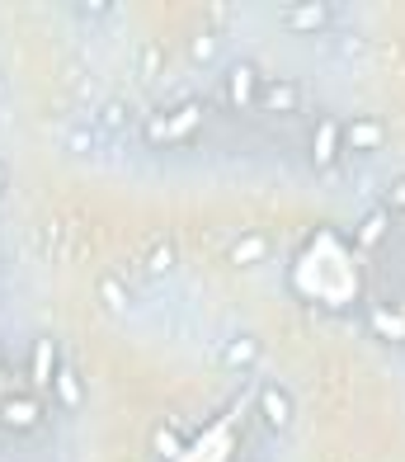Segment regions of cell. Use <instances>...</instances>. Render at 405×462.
Listing matches in <instances>:
<instances>
[{"mask_svg":"<svg viewBox=\"0 0 405 462\" xmlns=\"http://www.w3.org/2000/svg\"><path fill=\"white\" fill-rule=\"evenodd\" d=\"M198 123H203V104H194V99H189V104H179L175 114H156L152 123H146V142H152V146L184 142L189 133L198 128Z\"/></svg>","mask_w":405,"mask_h":462,"instance_id":"obj_1","label":"cell"},{"mask_svg":"<svg viewBox=\"0 0 405 462\" xmlns=\"http://www.w3.org/2000/svg\"><path fill=\"white\" fill-rule=\"evenodd\" d=\"M330 19H335V5H326V0H307V5H292L283 14V24L292 33H321V29H330Z\"/></svg>","mask_w":405,"mask_h":462,"instance_id":"obj_2","label":"cell"},{"mask_svg":"<svg viewBox=\"0 0 405 462\" xmlns=\"http://www.w3.org/2000/svg\"><path fill=\"white\" fill-rule=\"evenodd\" d=\"M260 415H264V425L269 430H292V396L279 387V383H269V387H260Z\"/></svg>","mask_w":405,"mask_h":462,"instance_id":"obj_3","label":"cell"},{"mask_svg":"<svg viewBox=\"0 0 405 462\" xmlns=\"http://www.w3.org/2000/svg\"><path fill=\"white\" fill-rule=\"evenodd\" d=\"M42 420V396H10L0 402V425L5 430H33Z\"/></svg>","mask_w":405,"mask_h":462,"instance_id":"obj_4","label":"cell"},{"mask_svg":"<svg viewBox=\"0 0 405 462\" xmlns=\"http://www.w3.org/2000/svg\"><path fill=\"white\" fill-rule=\"evenodd\" d=\"M339 146H345V128H339L335 118H321L316 123V137H311V161L316 165H335Z\"/></svg>","mask_w":405,"mask_h":462,"instance_id":"obj_5","label":"cell"},{"mask_svg":"<svg viewBox=\"0 0 405 462\" xmlns=\"http://www.w3.org/2000/svg\"><path fill=\"white\" fill-rule=\"evenodd\" d=\"M260 71H254V61H236V67L226 71V95L231 104H250V99H260Z\"/></svg>","mask_w":405,"mask_h":462,"instance_id":"obj_6","label":"cell"},{"mask_svg":"<svg viewBox=\"0 0 405 462\" xmlns=\"http://www.w3.org/2000/svg\"><path fill=\"white\" fill-rule=\"evenodd\" d=\"M222 364H226L231 373L254 368V364H260V340H254V335H236V340L222 349Z\"/></svg>","mask_w":405,"mask_h":462,"instance_id":"obj_7","label":"cell"},{"mask_svg":"<svg viewBox=\"0 0 405 462\" xmlns=\"http://www.w3.org/2000/svg\"><path fill=\"white\" fill-rule=\"evenodd\" d=\"M260 104H264L269 114H292L297 104H302V90H297L292 80H273V86L260 90Z\"/></svg>","mask_w":405,"mask_h":462,"instance_id":"obj_8","label":"cell"},{"mask_svg":"<svg viewBox=\"0 0 405 462\" xmlns=\"http://www.w3.org/2000/svg\"><path fill=\"white\" fill-rule=\"evenodd\" d=\"M57 377V345L52 340H38L33 345V392H48Z\"/></svg>","mask_w":405,"mask_h":462,"instance_id":"obj_9","label":"cell"},{"mask_svg":"<svg viewBox=\"0 0 405 462\" xmlns=\"http://www.w3.org/2000/svg\"><path fill=\"white\" fill-rule=\"evenodd\" d=\"M382 137H387V133H382L377 118H364V123H354V128H345V146H349V152H377Z\"/></svg>","mask_w":405,"mask_h":462,"instance_id":"obj_10","label":"cell"},{"mask_svg":"<svg viewBox=\"0 0 405 462\" xmlns=\"http://www.w3.org/2000/svg\"><path fill=\"white\" fill-rule=\"evenodd\" d=\"M52 396H57V406H61V411H76V406H80V396H85V392H80V377H76L67 364H61L57 377H52Z\"/></svg>","mask_w":405,"mask_h":462,"instance_id":"obj_11","label":"cell"},{"mask_svg":"<svg viewBox=\"0 0 405 462\" xmlns=\"http://www.w3.org/2000/svg\"><path fill=\"white\" fill-rule=\"evenodd\" d=\"M387 222H391L387 208H373V213H368L364 222H358L354 241H358V245H382V236H387Z\"/></svg>","mask_w":405,"mask_h":462,"instance_id":"obj_12","label":"cell"},{"mask_svg":"<svg viewBox=\"0 0 405 462\" xmlns=\"http://www.w3.org/2000/svg\"><path fill=\"white\" fill-rule=\"evenodd\" d=\"M373 330L382 335V340H391V345H405V321L396 317V311H387V307L373 311Z\"/></svg>","mask_w":405,"mask_h":462,"instance_id":"obj_13","label":"cell"},{"mask_svg":"<svg viewBox=\"0 0 405 462\" xmlns=\"http://www.w3.org/2000/svg\"><path fill=\"white\" fill-rule=\"evenodd\" d=\"M264 255H269V241L264 236H245V241L231 245V264H260Z\"/></svg>","mask_w":405,"mask_h":462,"instance_id":"obj_14","label":"cell"},{"mask_svg":"<svg viewBox=\"0 0 405 462\" xmlns=\"http://www.w3.org/2000/svg\"><path fill=\"white\" fill-rule=\"evenodd\" d=\"M170 269H175V241H156L152 255H146V274L161 279V274H170Z\"/></svg>","mask_w":405,"mask_h":462,"instance_id":"obj_15","label":"cell"},{"mask_svg":"<svg viewBox=\"0 0 405 462\" xmlns=\"http://www.w3.org/2000/svg\"><path fill=\"white\" fill-rule=\"evenodd\" d=\"M152 448H156L161 457H179V453H184V439H179L175 430H165V425H161V430L152 434Z\"/></svg>","mask_w":405,"mask_h":462,"instance_id":"obj_16","label":"cell"},{"mask_svg":"<svg viewBox=\"0 0 405 462\" xmlns=\"http://www.w3.org/2000/svg\"><path fill=\"white\" fill-rule=\"evenodd\" d=\"M99 298H104V307H109V311H127V292H123L118 279H99Z\"/></svg>","mask_w":405,"mask_h":462,"instance_id":"obj_17","label":"cell"},{"mask_svg":"<svg viewBox=\"0 0 405 462\" xmlns=\"http://www.w3.org/2000/svg\"><path fill=\"white\" fill-rule=\"evenodd\" d=\"M123 123H127V104H123V99H109V104H104V109H99V128L118 133Z\"/></svg>","mask_w":405,"mask_h":462,"instance_id":"obj_18","label":"cell"},{"mask_svg":"<svg viewBox=\"0 0 405 462\" xmlns=\"http://www.w3.org/2000/svg\"><path fill=\"white\" fill-rule=\"evenodd\" d=\"M194 61H212V38H194Z\"/></svg>","mask_w":405,"mask_h":462,"instance_id":"obj_19","label":"cell"},{"mask_svg":"<svg viewBox=\"0 0 405 462\" xmlns=\"http://www.w3.org/2000/svg\"><path fill=\"white\" fill-rule=\"evenodd\" d=\"M90 146H95L90 133H71V152H90Z\"/></svg>","mask_w":405,"mask_h":462,"instance_id":"obj_20","label":"cell"},{"mask_svg":"<svg viewBox=\"0 0 405 462\" xmlns=\"http://www.w3.org/2000/svg\"><path fill=\"white\" fill-rule=\"evenodd\" d=\"M387 203H391V208H405V180H396V184H391V194H387Z\"/></svg>","mask_w":405,"mask_h":462,"instance_id":"obj_21","label":"cell"},{"mask_svg":"<svg viewBox=\"0 0 405 462\" xmlns=\"http://www.w3.org/2000/svg\"><path fill=\"white\" fill-rule=\"evenodd\" d=\"M76 10L80 14H104V10H114V5H109V0H90V5H76Z\"/></svg>","mask_w":405,"mask_h":462,"instance_id":"obj_22","label":"cell"},{"mask_svg":"<svg viewBox=\"0 0 405 462\" xmlns=\"http://www.w3.org/2000/svg\"><path fill=\"white\" fill-rule=\"evenodd\" d=\"M396 317H400V321H405V302H400V307H396Z\"/></svg>","mask_w":405,"mask_h":462,"instance_id":"obj_23","label":"cell"},{"mask_svg":"<svg viewBox=\"0 0 405 462\" xmlns=\"http://www.w3.org/2000/svg\"><path fill=\"white\" fill-rule=\"evenodd\" d=\"M0 184H5V171H0Z\"/></svg>","mask_w":405,"mask_h":462,"instance_id":"obj_24","label":"cell"}]
</instances>
